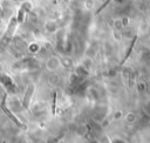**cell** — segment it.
Listing matches in <instances>:
<instances>
[{"instance_id": "obj_1", "label": "cell", "mask_w": 150, "mask_h": 143, "mask_svg": "<svg viewBox=\"0 0 150 143\" xmlns=\"http://www.w3.org/2000/svg\"><path fill=\"white\" fill-rule=\"evenodd\" d=\"M4 103L6 105V108L12 113V114H15V113H19L23 109L22 107V102L16 97V96H8V97H4Z\"/></svg>"}, {"instance_id": "obj_2", "label": "cell", "mask_w": 150, "mask_h": 143, "mask_svg": "<svg viewBox=\"0 0 150 143\" xmlns=\"http://www.w3.org/2000/svg\"><path fill=\"white\" fill-rule=\"evenodd\" d=\"M34 89H35V86L34 84H29L25 91V95H23V98H22V107L23 108H28L29 107V103H30V98L33 96V93H34Z\"/></svg>"}, {"instance_id": "obj_3", "label": "cell", "mask_w": 150, "mask_h": 143, "mask_svg": "<svg viewBox=\"0 0 150 143\" xmlns=\"http://www.w3.org/2000/svg\"><path fill=\"white\" fill-rule=\"evenodd\" d=\"M14 143H26V139L23 137H16L15 141H14Z\"/></svg>"}, {"instance_id": "obj_4", "label": "cell", "mask_w": 150, "mask_h": 143, "mask_svg": "<svg viewBox=\"0 0 150 143\" xmlns=\"http://www.w3.org/2000/svg\"><path fill=\"white\" fill-rule=\"evenodd\" d=\"M4 97H5V96H4V93H2L1 90H0V102H2V100H4Z\"/></svg>"}]
</instances>
